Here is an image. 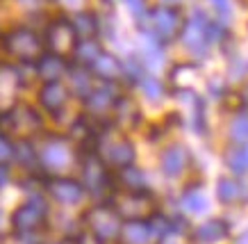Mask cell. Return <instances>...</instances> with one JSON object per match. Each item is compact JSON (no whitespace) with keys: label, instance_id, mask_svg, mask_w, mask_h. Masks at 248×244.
Here are the masks:
<instances>
[{"label":"cell","instance_id":"4","mask_svg":"<svg viewBox=\"0 0 248 244\" xmlns=\"http://www.w3.org/2000/svg\"><path fill=\"white\" fill-rule=\"evenodd\" d=\"M187 160H189V155H187V151H185V146L171 144L162 151L159 169H162V174H164L166 178H178V176L185 171V167H187Z\"/></svg>","mask_w":248,"mask_h":244},{"label":"cell","instance_id":"5","mask_svg":"<svg viewBox=\"0 0 248 244\" xmlns=\"http://www.w3.org/2000/svg\"><path fill=\"white\" fill-rule=\"evenodd\" d=\"M151 237L153 235H151V228H148V221L132 217V219L123 221L119 242L121 244H148Z\"/></svg>","mask_w":248,"mask_h":244},{"label":"cell","instance_id":"21","mask_svg":"<svg viewBox=\"0 0 248 244\" xmlns=\"http://www.w3.org/2000/svg\"><path fill=\"white\" fill-rule=\"evenodd\" d=\"M60 71H62V62L57 57H46L44 64H41V73L46 76V80H55L60 76Z\"/></svg>","mask_w":248,"mask_h":244},{"label":"cell","instance_id":"28","mask_svg":"<svg viewBox=\"0 0 248 244\" xmlns=\"http://www.w3.org/2000/svg\"><path fill=\"white\" fill-rule=\"evenodd\" d=\"M241 100H244V105H248V84L244 87V94H241Z\"/></svg>","mask_w":248,"mask_h":244},{"label":"cell","instance_id":"9","mask_svg":"<svg viewBox=\"0 0 248 244\" xmlns=\"http://www.w3.org/2000/svg\"><path fill=\"white\" fill-rule=\"evenodd\" d=\"M119 180L125 190L132 194V192H146L148 190V180H146V174H143L139 167L135 164H128V167H121Z\"/></svg>","mask_w":248,"mask_h":244},{"label":"cell","instance_id":"23","mask_svg":"<svg viewBox=\"0 0 248 244\" xmlns=\"http://www.w3.org/2000/svg\"><path fill=\"white\" fill-rule=\"evenodd\" d=\"M80 55H82V57H87L84 62H91V64H93V62H96V57L100 55V48H98L93 41H82V46H80Z\"/></svg>","mask_w":248,"mask_h":244},{"label":"cell","instance_id":"29","mask_svg":"<svg viewBox=\"0 0 248 244\" xmlns=\"http://www.w3.org/2000/svg\"><path fill=\"white\" fill-rule=\"evenodd\" d=\"M166 2H178V0H166Z\"/></svg>","mask_w":248,"mask_h":244},{"label":"cell","instance_id":"8","mask_svg":"<svg viewBox=\"0 0 248 244\" xmlns=\"http://www.w3.org/2000/svg\"><path fill=\"white\" fill-rule=\"evenodd\" d=\"M180 206L189 214H203L207 210V196L201 192V185H187V190L180 198Z\"/></svg>","mask_w":248,"mask_h":244},{"label":"cell","instance_id":"13","mask_svg":"<svg viewBox=\"0 0 248 244\" xmlns=\"http://www.w3.org/2000/svg\"><path fill=\"white\" fill-rule=\"evenodd\" d=\"M116 107H119V121L121 123L135 128L137 123L141 121V112H139V107H137L135 100L121 98V100H116Z\"/></svg>","mask_w":248,"mask_h":244},{"label":"cell","instance_id":"22","mask_svg":"<svg viewBox=\"0 0 248 244\" xmlns=\"http://www.w3.org/2000/svg\"><path fill=\"white\" fill-rule=\"evenodd\" d=\"M78 30L82 32V34H87V37H91V34L98 30L96 16L93 14H80L78 16Z\"/></svg>","mask_w":248,"mask_h":244},{"label":"cell","instance_id":"18","mask_svg":"<svg viewBox=\"0 0 248 244\" xmlns=\"http://www.w3.org/2000/svg\"><path fill=\"white\" fill-rule=\"evenodd\" d=\"M139 84H141V89H143V94H146V98L148 100H159L162 96H164V84L159 82L157 78L143 76V80Z\"/></svg>","mask_w":248,"mask_h":244},{"label":"cell","instance_id":"19","mask_svg":"<svg viewBox=\"0 0 248 244\" xmlns=\"http://www.w3.org/2000/svg\"><path fill=\"white\" fill-rule=\"evenodd\" d=\"M232 142H248V114H237L230 123Z\"/></svg>","mask_w":248,"mask_h":244},{"label":"cell","instance_id":"14","mask_svg":"<svg viewBox=\"0 0 248 244\" xmlns=\"http://www.w3.org/2000/svg\"><path fill=\"white\" fill-rule=\"evenodd\" d=\"M148 228H151V235L153 237H166L171 235V219L166 217L164 212H159V210H155V212H151V217H148Z\"/></svg>","mask_w":248,"mask_h":244},{"label":"cell","instance_id":"12","mask_svg":"<svg viewBox=\"0 0 248 244\" xmlns=\"http://www.w3.org/2000/svg\"><path fill=\"white\" fill-rule=\"evenodd\" d=\"M226 167L237 176H244L248 171V153L246 148H228L226 151Z\"/></svg>","mask_w":248,"mask_h":244},{"label":"cell","instance_id":"30","mask_svg":"<svg viewBox=\"0 0 248 244\" xmlns=\"http://www.w3.org/2000/svg\"><path fill=\"white\" fill-rule=\"evenodd\" d=\"M246 153H248V148H246Z\"/></svg>","mask_w":248,"mask_h":244},{"label":"cell","instance_id":"26","mask_svg":"<svg viewBox=\"0 0 248 244\" xmlns=\"http://www.w3.org/2000/svg\"><path fill=\"white\" fill-rule=\"evenodd\" d=\"M157 244H180V242H178V235H175V237L166 235V237H159V240H157Z\"/></svg>","mask_w":248,"mask_h":244},{"label":"cell","instance_id":"11","mask_svg":"<svg viewBox=\"0 0 248 244\" xmlns=\"http://www.w3.org/2000/svg\"><path fill=\"white\" fill-rule=\"evenodd\" d=\"M93 69L105 78V80H116L121 76V62L109 53H100L93 62Z\"/></svg>","mask_w":248,"mask_h":244},{"label":"cell","instance_id":"27","mask_svg":"<svg viewBox=\"0 0 248 244\" xmlns=\"http://www.w3.org/2000/svg\"><path fill=\"white\" fill-rule=\"evenodd\" d=\"M232 244H248V230H244V233L237 237V242H232Z\"/></svg>","mask_w":248,"mask_h":244},{"label":"cell","instance_id":"24","mask_svg":"<svg viewBox=\"0 0 248 244\" xmlns=\"http://www.w3.org/2000/svg\"><path fill=\"white\" fill-rule=\"evenodd\" d=\"M207 89H210V94L214 96V98H223V94H226V84L214 78V80H210V82H207Z\"/></svg>","mask_w":248,"mask_h":244},{"label":"cell","instance_id":"25","mask_svg":"<svg viewBox=\"0 0 248 244\" xmlns=\"http://www.w3.org/2000/svg\"><path fill=\"white\" fill-rule=\"evenodd\" d=\"M212 5H214V7H217V12L221 16H228L230 14V2H228V0H210Z\"/></svg>","mask_w":248,"mask_h":244},{"label":"cell","instance_id":"1","mask_svg":"<svg viewBox=\"0 0 248 244\" xmlns=\"http://www.w3.org/2000/svg\"><path fill=\"white\" fill-rule=\"evenodd\" d=\"M182 16L180 9L169 7V5H159L151 12V32L155 37L166 44V41H173V39L180 34L182 30Z\"/></svg>","mask_w":248,"mask_h":244},{"label":"cell","instance_id":"7","mask_svg":"<svg viewBox=\"0 0 248 244\" xmlns=\"http://www.w3.org/2000/svg\"><path fill=\"white\" fill-rule=\"evenodd\" d=\"M9 50L14 55H21V57H30L39 50V41L32 32H25V30H18L9 37Z\"/></svg>","mask_w":248,"mask_h":244},{"label":"cell","instance_id":"2","mask_svg":"<svg viewBox=\"0 0 248 244\" xmlns=\"http://www.w3.org/2000/svg\"><path fill=\"white\" fill-rule=\"evenodd\" d=\"M207 23H210L207 14H205L203 9H196L194 16L182 25L180 37H182V41H185V46H187L194 55H205V50L210 46V44H207V34H205Z\"/></svg>","mask_w":248,"mask_h":244},{"label":"cell","instance_id":"10","mask_svg":"<svg viewBox=\"0 0 248 244\" xmlns=\"http://www.w3.org/2000/svg\"><path fill=\"white\" fill-rule=\"evenodd\" d=\"M109 155H112V164L114 167H128V164H135V146H132V142H128V139H119L116 144L112 146V151H109Z\"/></svg>","mask_w":248,"mask_h":244},{"label":"cell","instance_id":"15","mask_svg":"<svg viewBox=\"0 0 248 244\" xmlns=\"http://www.w3.org/2000/svg\"><path fill=\"white\" fill-rule=\"evenodd\" d=\"M121 76L128 78L132 84H139L143 80V62L141 57H128L125 62H121Z\"/></svg>","mask_w":248,"mask_h":244},{"label":"cell","instance_id":"3","mask_svg":"<svg viewBox=\"0 0 248 244\" xmlns=\"http://www.w3.org/2000/svg\"><path fill=\"white\" fill-rule=\"evenodd\" d=\"M230 235V224L226 219H207L189 230L194 244H217Z\"/></svg>","mask_w":248,"mask_h":244},{"label":"cell","instance_id":"17","mask_svg":"<svg viewBox=\"0 0 248 244\" xmlns=\"http://www.w3.org/2000/svg\"><path fill=\"white\" fill-rule=\"evenodd\" d=\"M41 100H44L46 107H50V110H57V107L66 100V94L62 89L60 84H48L44 92H41Z\"/></svg>","mask_w":248,"mask_h":244},{"label":"cell","instance_id":"6","mask_svg":"<svg viewBox=\"0 0 248 244\" xmlns=\"http://www.w3.org/2000/svg\"><path fill=\"white\" fill-rule=\"evenodd\" d=\"M141 62L143 66H162V60H164V50H162V41H159L151 30L143 32V41H141Z\"/></svg>","mask_w":248,"mask_h":244},{"label":"cell","instance_id":"20","mask_svg":"<svg viewBox=\"0 0 248 244\" xmlns=\"http://www.w3.org/2000/svg\"><path fill=\"white\" fill-rule=\"evenodd\" d=\"M112 103H116V96H114L112 89H98L89 96V105L91 107H109Z\"/></svg>","mask_w":248,"mask_h":244},{"label":"cell","instance_id":"16","mask_svg":"<svg viewBox=\"0 0 248 244\" xmlns=\"http://www.w3.org/2000/svg\"><path fill=\"white\" fill-rule=\"evenodd\" d=\"M237 196H239V185L234 183L232 178H228V176L218 178L217 180V198L218 201H221V203H232Z\"/></svg>","mask_w":248,"mask_h":244}]
</instances>
